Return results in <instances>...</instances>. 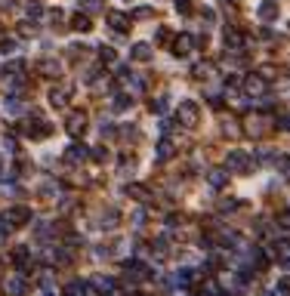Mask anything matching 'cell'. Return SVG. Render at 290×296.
<instances>
[{
	"label": "cell",
	"instance_id": "obj_4",
	"mask_svg": "<svg viewBox=\"0 0 290 296\" xmlns=\"http://www.w3.org/2000/svg\"><path fill=\"white\" fill-rule=\"evenodd\" d=\"M74 31H90V19H87V16H74Z\"/></svg>",
	"mask_w": 290,
	"mask_h": 296
},
{
	"label": "cell",
	"instance_id": "obj_7",
	"mask_svg": "<svg viewBox=\"0 0 290 296\" xmlns=\"http://www.w3.org/2000/svg\"><path fill=\"white\" fill-rule=\"evenodd\" d=\"M176 10H182V13H189V0H176Z\"/></svg>",
	"mask_w": 290,
	"mask_h": 296
},
{
	"label": "cell",
	"instance_id": "obj_5",
	"mask_svg": "<svg viewBox=\"0 0 290 296\" xmlns=\"http://www.w3.org/2000/svg\"><path fill=\"white\" fill-rule=\"evenodd\" d=\"M259 16H262V19H272V16H275V6H262Z\"/></svg>",
	"mask_w": 290,
	"mask_h": 296
},
{
	"label": "cell",
	"instance_id": "obj_2",
	"mask_svg": "<svg viewBox=\"0 0 290 296\" xmlns=\"http://www.w3.org/2000/svg\"><path fill=\"white\" fill-rule=\"evenodd\" d=\"M108 22L114 25V31H124L127 28V16H121V13H108Z\"/></svg>",
	"mask_w": 290,
	"mask_h": 296
},
{
	"label": "cell",
	"instance_id": "obj_6",
	"mask_svg": "<svg viewBox=\"0 0 290 296\" xmlns=\"http://www.w3.org/2000/svg\"><path fill=\"white\" fill-rule=\"evenodd\" d=\"M83 3H87V10H99V6H102V0H83Z\"/></svg>",
	"mask_w": 290,
	"mask_h": 296
},
{
	"label": "cell",
	"instance_id": "obj_3",
	"mask_svg": "<svg viewBox=\"0 0 290 296\" xmlns=\"http://www.w3.org/2000/svg\"><path fill=\"white\" fill-rule=\"evenodd\" d=\"M148 56H151V53H148V47H145V44H136V47H133V59H139V62H145Z\"/></svg>",
	"mask_w": 290,
	"mask_h": 296
},
{
	"label": "cell",
	"instance_id": "obj_1",
	"mask_svg": "<svg viewBox=\"0 0 290 296\" xmlns=\"http://www.w3.org/2000/svg\"><path fill=\"white\" fill-rule=\"evenodd\" d=\"M83 124H87V117H83V114H74V117H71V124H68V130L78 136V133H83Z\"/></svg>",
	"mask_w": 290,
	"mask_h": 296
}]
</instances>
